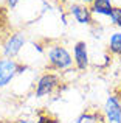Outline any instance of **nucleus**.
Segmentation results:
<instances>
[{"instance_id": "1", "label": "nucleus", "mask_w": 121, "mask_h": 123, "mask_svg": "<svg viewBox=\"0 0 121 123\" xmlns=\"http://www.w3.org/2000/svg\"><path fill=\"white\" fill-rule=\"evenodd\" d=\"M50 70H68L73 66V55L62 44H51L45 48Z\"/></svg>"}, {"instance_id": "2", "label": "nucleus", "mask_w": 121, "mask_h": 123, "mask_svg": "<svg viewBox=\"0 0 121 123\" xmlns=\"http://www.w3.org/2000/svg\"><path fill=\"white\" fill-rule=\"evenodd\" d=\"M60 86V78L58 73L53 72H45L37 78V81L34 83V97L36 98H44L48 97L51 93H55V90Z\"/></svg>"}, {"instance_id": "3", "label": "nucleus", "mask_w": 121, "mask_h": 123, "mask_svg": "<svg viewBox=\"0 0 121 123\" xmlns=\"http://www.w3.org/2000/svg\"><path fill=\"white\" fill-rule=\"evenodd\" d=\"M27 44V37L22 31H16V33H11L2 44V53L5 58H11V59H16L19 56V53L22 51V48Z\"/></svg>"}, {"instance_id": "4", "label": "nucleus", "mask_w": 121, "mask_h": 123, "mask_svg": "<svg viewBox=\"0 0 121 123\" xmlns=\"http://www.w3.org/2000/svg\"><path fill=\"white\" fill-rule=\"evenodd\" d=\"M19 66H20L19 61L0 56V89L9 86L14 81V78L17 76V72H19Z\"/></svg>"}, {"instance_id": "5", "label": "nucleus", "mask_w": 121, "mask_h": 123, "mask_svg": "<svg viewBox=\"0 0 121 123\" xmlns=\"http://www.w3.org/2000/svg\"><path fill=\"white\" fill-rule=\"evenodd\" d=\"M103 115L106 123H121V100L116 95H109L104 103Z\"/></svg>"}, {"instance_id": "6", "label": "nucleus", "mask_w": 121, "mask_h": 123, "mask_svg": "<svg viewBox=\"0 0 121 123\" xmlns=\"http://www.w3.org/2000/svg\"><path fill=\"white\" fill-rule=\"evenodd\" d=\"M73 64L78 70H87L90 66V56L85 41H78L73 45Z\"/></svg>"}, {"instance_id": "7", "label": "nucleus", "mask_w": 121, "mask_h": 123, "mask_svg": "<svg viewBox=\"0 0 121 123\" xmlns=\"http://www.w3.org/2000/svg\"><path fill=\"white\" fill-rule=\"evenodd\" d=\"M68 14L78 22L79 25H93V14L90 6L82 3H72L68 6Z\"/></svg>"}, {"instance_id": "8", "label": "nucleus", "mask_w": 121, "mask_h": 123, "mask_svg": "<svg viewBox=\"0 0 121 123\" xmlns=\"http://www.w3.org/2000/svg\"><path fill=\"white\" fill-rule=\"evenodd\" d=\"M112 0H93V3L90 5V11L93 16H104L109 17L112 12Z\"/></svg>"}, {"instance_id": "9", "label": "nucleus", "mask_w": 121, "mask_h": 123, "mask_svg": "<svg viewBox=\"0 0 121 123\" xmlns=\"http://www.w3.org/2000/svg\"><path fill=\"white\" fill-rule=\"evenodd\" d=\"M73 123H106V120H104L103 112L85 111V112H82L81 115H78Z\"/></svg>"}, {"instance_id": "10", "label": "nucleus", "mask_w": 121, "mask_h": 123, "mask_svg": "<svg viewBox=\"0 0 121 123\" xmlns=\"http://www.w3.org/2000/svg\"><path fill=\"white\" fill-rule=\"evenodd\" d=\"M109 51L112 55L121 56V31H115L109 37Z\"/></svg>"}, {"instance_id": "11", "label": "nucleus", "mask_w": 121, "mask_h": 123, "mask_svg": "<svg viewBox=\"0 0 121 123\" xmlns=\"http://www.w3.org/2000/svg\"><path fill=\"white\" fill-rule=\"evenodd\" d=\"M109 19H110V24H112V25L121 28V8H120V6H113Z\"/></svg>"}, {"instance_id": "12", "label": "nucleus", "mask_w": 121, "mask_h": 123, "mask_svg": "<svg viewBox=\"0 0 121 123\" xmlns=\"http://www.w3.org/2000/svg\"><path fill=\"white\" fill-rule=\"evenodd\" d=\"M36 123H59V120L56 117H53V115L47 114V112H39Z\"/></svg>"}, {"instance_id": "13", "label": "nucleus", "mask_w": 121, "mask_h": 123, "mask_svg": "<svg viewBox=\"0 0 121 123\" xmlns=\"http://www.w3.org/2000/svg\"><path fill=\"white\" fill-rule=\"evenodd\" d=\"M5 24H6V11H5V8H0V31H2Z\"/></svg>"}, {"instance_id": "14", "label": "nucleus", "mask_w": 121, "mask_h": 123, "mask_svg": "<svg viewBox=\"0 0 121 123\" xmlns=\"http://www.w3.org/2000/svg\"><path fill=\"white\" fill-rule=\"evenodd\" d=\"M19 2H20V0H6V8L8 9H14L16 6L19 5Z\"/></svg>"}, {"instance_id": "15", "label": "nucleus", "mask_w": 121, "mask_h": 123, "mask_svg": "<svg viewBox=\"0 0 121 123\" xmlns=\"http://www.w3.org/2000/svg\"><path fill=\"white\" fill-rule=\"evenodd\" d=\"M16 123H36V120H33V118H28V117H22V118H19Z\"/></svg>"}, {"instance_id": "16", "label": "nucleus", "mask_w": 121, "mask_h": 123, "mask_svg": "<svg viewBox=\"0 0 121 123\" xmlns=\"http://www.w3.org/2000/svg\"><path fill=\"white\" fill-rule=\"evenodd\" d=\"M79 2H81L82 5H87V6H90L92 3H93V0H79Z\"/></svg>"}, {"instance_id": "17", "label": "nucleus", "mask_w": 121, "mask_h": 123, "mask_svg": "<svg viewBox=\"0 0 121 123\" xmlns=\"http://www.w3.org/2000/svg\"><path fill=\"white\" fill-rule=\"evenodd\" d=\"M58 2L60 3V5H65V3H67V2H68V0H58Z\"/></svg>"}]
</instances>
